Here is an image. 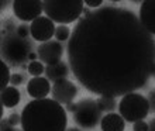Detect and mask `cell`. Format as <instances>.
Listing matches in <instances>:
<instances>
[{
	"mask_svg": "<svg viewBox=\"0 0 155 131\" xmlns=\"http://www.w3.org/2000/svg\"><path fill=\"white\" fill-rule=\"evenodd\" d=\"M66 131H81V130L76 127H69V128H66Z\"/></svg>",
	"mask_w": 155,
	"mask_h": 131,
	"instance_id": "33",
	"label": "cell"
},
{
	"mask_svg": "<svg viewBox=\"0 0 155 131\" xmlns=\"http://www.w3.org/2000/svg\"><path fill=\"white\" fill-rule=\"evenodd\" d=\"M66 54L76 80L99 96L117 97L143 89L155 66L154 37L135 13L114 4L78 21Z\"/></svg>",
	"mask_w": 155,
	"mask_h": 131,
	"instance_id": "1",
	"label": "cell"
},
{
	"mask_svg": "<svg viewBox=\"0 0 155 131\" xmlns=\"http://www.w3.org/2000/svg\"><path fill=\"white\" fill-rule=\"evenodd\" d=\"M51 83L47 78H42V76H38V78H33L30 79L28 83H27V93L31 96V97L37 99H45L51 92Z\"/></svg>",
	"mask_w": 155,
	"mask_h": 131,
	"instance_id": "12",
	"label": "cell"
},
{
	"mask_svg": "<svg viewBox=\"0 0 155 131\" xmlns=\"http://www.w3.org/2000/svg\"><path fill=\"white\" fill-rule=\"evenodd\" d=\"M7 121L10 126L17 127L18 124H21V114H18V113H12V114L7 117Z\"/></svg>",
	"mask_w": 155,
	"mask_h": 131,
	"instance_id": "23",
	"label": "cell"
},
{
	"mask_svg": "<svg viewBox=\"0 0 155 131\" xmlns=\"http://www.w3.org/2000/svg\"><path fill=\"white\" fill-rule=\"evenodd\" d=\"M0 131H23V130H18V128L10 126L7 119H2V128H0Z\"/></svg>",
	"mask_w": 155,
	"mask_h": 131,
	"instance_id": "25",
	"label": "cell"
},
{
	"mask_svg": "<svg viewBox=\"0 0 155 131\" xmlns=\"http://www.w3.org/2000/svg\"><path fill=\"white\" fill-rule=\"evenodd\" d=\"M152 76L155 78V66H154V69H152Z\"/></svg>",
	"mask_w": 155,
	"mask_h": 131,
	"instance_id": "34",
	"label": "cell"
},
{
	"mask_svg": "<svg viewBox=\"0 0 155 131\" xmlns=\"http://www.w3.org/2000/svg\"><path fill=\"white\" fill-rule=\"evenodd\" d=\"M85 4L87 6V7H96V8H99V7H102V6H103V0H86Z\"/></svg>",
	"mask_w": 155,
	"mask_h": 131,
	"instance_id": "26",
	"label": "cell"
},
{
	"mask_svg": "<svg viewBox=\"0 0 155 131\" xmlns=\"http://www.w3.org/2000/svg\"><path fill=\"white\" fill-rule=\"evenodd\" d=\"M96 102H97L99 109L102 111H107V113H113L118 107L117 102L113 96H100Z\"/></svg>",
	"mask_w": 155,
	"mask_h": 131,
	"instance_id": "16",
	"label": "cell"
},
{
	"mask_svg": "<svg viewBox=\"0 0 155 131\" xmlns=\"http://www.w3.org/2000/svg\"><path fill=\"white\" fill-rule=\"evenodd\" d=\"M33 44L25 38L17 35V33H10L2 37V58L14 66H23L30 54Z\"/></svg>",
	"mask_w": 155,
	"mask_h": 131,
	"instance_id": "4",
	"label": "cell"
},
{
	"mask_svg": "<svg viewBox=\"0 0 155 131\" xmlns=\"http://www.w3.org/2000/svg\"><path fill=\"white\" fill-rule=\"evenodd\" d=\"M69 65L66 62L61 61L58 64H54V65H47L45 68V75H47V79L49 82H57L59 79H68V75H69Z\"/></svg>",
	"mask_w": 155,
	"mask_h": 131,
	"instance_id": "14",
	"label": "cell"
},
{
	"mask_svg": "<svg viewBox=\"0 0 155 131\" xmlns=\"http://www.w3.org/2000/svg\"><path fill=\"white\" fill-rule=\"evenodd\" d=\"M30 28H31V37L42 44V42L51 41V38L55 37L57 27L51 18H48L47 16H41L31 23Z\"/></svg>",
	"mask_w": 155,
	"mask_h": 131,
	"instance_id": "8",
	"label": "cell"
},
{
	"mask_svg": "<svg viewBox=\"0 0 155 131\" xmlns=\"http://www.w3.org/2000/svg\"><path fill=\"white\" fill-rule=\"evenodd\" d=\"M85 2L82 0H44V13L54 23L66 25L81 20Z\"/></svg>",
	"mask_w": 155,
	"mask_h": 131,
	"instance_id": "3",
	"label": "cell"
},
{
	"mask_svg": "<svg viewBox=\"0 0 155 131\" xmlns=\"http://www.w3.org/2000/svg\"><path fill=\"white\" fill-rule=\"evenodd\" d=\"M16 30H17V27L14 25V23L7 20L3 23V31H2V34L6 35V34H10V33H16Z\"/></svg>",
	"mask_w": 155,
	"mask_h": 131,
	"instance_id": "22",
	"label": "cell"
},
{
	"mask_svg": "<svg viewBox=\"0 0 155 131\" xmlns=\"http://www.w3.org/2000/svg\"><path fill=\"white\" fill-rule=\"evenodd\" d=\"M141 24L144 28L151 34L155 35V0H145L141 3L140 7V16H138Z\"/></svg>",
	"mask_w": 155,
	"mask_h": 131,
	"instance_id": "11",
	"label": "cell"
},
{
	"mask_svg": "<svg viewBox=\"0 0 155 131\" xmlns=\"http://www.w3.org/2000/svg\"><path fill=\"white\" fill-rule=\"evenodd\" d=\"M100 128L102 131H124L126 120L117 113H107L100 121Z\"/></svg>",
	"mask_w": 155,
	"mask_h": 131,
	"instance_id": "13",
	"label": "cell"
},
{
	"mask_svg": "<svg viewBox=\"0 0 155 131\" xmlns=\"http://www.w3.org/2000/svg\"><path fill=\"white\" fill-rule=\"evenodd\" d=\"M37 58H38V55L35 52H31L30 54V57H28V59H31V61H37Z\"/></svg>",
	"mask_w": 155,
	"mask_h": 131,
	"instance_id": "30",
	"label": "cell"
},
{
	"mask_svg": "<svg viewBox=\"0 0 155 131\" xmlns=\"http://www.w3.org/2000/svg\"><path fill=\"white\" fill-rule=\"evenodd\" d=\"M21 100V93L20 90L14 86H7L2 89V94H0V102L4 104V107L12 109L16 107Z\"/></svg>",
	"mask_w": 155,
	"mask_h": 131,
	"instance_id": "15",
	"label": "cell"
},
{
	"mask_svg": "<svg viewBox=\"0 0 155 131\" xmlns=\"http://www.w3.org/2000/svg\"><path fill=\"white\" fill-rule=\"evenodd\" d=\"M52 99L61 104H68L74 102L78 94V87L69 79H59L52 85Z\"/></svg>",
	"mask_w": 155,
	"mask_h": 131,
	"instance_id": "10",
	"label": "cell"
},
{
	"mask_svg": "<svg viewBox=\"0 0 155 131\" xmlns=\"http://www.w3.org/2000/svg\"><path fill=\"white\" fill-rule=\"evenodd\" d=\"M151 110L148 97L143 94L133 92L126 96H123L118 103V114L128 123L134 124L135 121L144 120Z\"/></svg>",
	"mask_w": 155,
	"mask_h": 131,
	"instance_id": "5",
	"label": "cell"
},
{
	"mask_svg": "<svg viewBox=\"0 0 155 131\" xmlns=\"http://www.w3.org/2000/svg\"><path fill=\"white\" fill-rule=\"evenodd\" d=\"M148 102H150V107H151V110L155 113V89L150 92L148 94Z\"/></svg>",
	"mask_w": 155,
	"mask_h": 131,
	"instance_id": "27",
	"label": "cell"
},
{
	"mask_svg": "<svg viewBox=\"0 0 155 131\" xmlns=\"http://www.w3.org/2000/svg\"><path fill=\"white\" fill-rule=\"evenodd\" d=\"M90 13H92V10H90L89 7H85V8H83V17H87Z\"/></svg>",
	"mask_w": 155,
	"mask_h": 131,
	"instance_id": "29",
	"label": "cell"
},
{
	"mask_svg": "<svg viewBox=\"0 0 155 131\" xmlns=\"http://www.w3.org/2000/svg\"><path fill=\"white\" fill-rule=\"evenodd\" d=\"M0 68H2V89L7 87V85L10 83V79H12V74H10V69H8L7 64L4 61H0Z\"/></svg>",
	"mask_w": 155,
	"mask_h": 131,
	"instance_id": "19",
	"label": "cell"
},
{
	"mask_svg": "<svg viewBox=\"0 0 155 131\" xmlns=\"http://www.w3.org/2000/svg\"><path fill=\"white\" fill-rule=\"evenodd\" d=\"M66 109L54 99H34L21 111L23 131H66Z\"/></svg>",
	"mask_w": 155,
	"mask_h": 131,
	"instance_id": "2",
	"label": "cell"
},
{
	"mask_svg": "<svg viewBox=\"0 0 155 131\" xmlns=\"http://www.w3.org/2000/svg\"><path fill=\"white\" fill-rule=\"evenodd\" d=\"M37 55L42 64L54 65L61 62L64 55V47L59 41H47L37 47Z\"/></svg>",
	"mask_w": 155,
	"mask_h": 131,
	"instance_id": "9",
	"label": "cell"
},
{
	"mask_svg": "<svg viewBox=\"0 0 155 131\" xmlns=\"http://www.w3.org/2000/svg\"><path fill=\"white\" fill-rule=\"evenodd\" d=\"M23 82H24V75L23 74H18V72L12 74V79H10V85L12 86L17 87V86H20Z\"/></svg>",
	"mask_w": 155,
	"mask_h": 131,
	"instance_id": "21",
	"label": "cell"
},
{
	"mask_svg": "<svg viewBox=\"0 0 155 131\" xmlns=\"http://www.w3.org/2000/svg\"><path fill=\"white\" fill-rule=\"evenodd\" d=\"M150 130V124L145 123L144 120H140V121H135L133 124V131H148Z\"/></svg>",
	"mask_w": 155,
	"mask_h": 131,
	"instance_id": "24",
	"label": "cell"
},
{
	"mask_svg": "<svg viewBox=\"0 0 155 131\" xmlns=\"http://www.w3.org/2000/svg\"><path fill=\"white\" fill-rule=\"evenodd\" d=\"M71 35H72V31L68 25H58L57 30H55V38L57 41H69Z\"/></svg>",
	"mask_w": 155,
	"mask_h": 131,
	"instance_id": "18",
	"label": "cell"
},
{
	"mask_svg": "<svg viewBox=\"0 0 155 131\" xmlns=\"http://www.w3.org/2000/svg\"><path fill=\"white\" fill-rule=\"evenodd\" d=\"M27 70L28 74L33 76V78H38L41 76L42 74H45V68H44V64L41 61H31L27 66Z\"/></svg>",
	"mask_w": 155,
	"mask_h": 131,
	"instance_id": "17",
	"label": "cell"
},
{
	"mask_svg": "<svg viewBox=\"0 0 155 131\" xmlns=\"http://www.w3.org/2000/svg\"><path fill=\"white\" fill-rule=\"evenodd\" d=\"M76 103H74V102H71V103H68V104H65V109H66V111H72V113H75V110H76Z\"/></svg>",
	"mask_w": 155,
	"mask_h": 131,
	"instance_id": "28",
	"label": "cell"
},
{
	"mask_svg": "<svg viewBox=\"0 0 155 131\" xmlns=\"http://www.w3.org/2000/svg\"><path fill=\"white\" fill-rule=\"evenodd\" d=\"M148 131H155V119L151 120V123H150V130Z\"/></svg>",
	"mask_w": 155,
	"mask_h": 131,
	"instance_id": "31",
	"label": "cell"
},
{
	"mask_svg": "<svg viewBox=\"0 0 155 131\" xmlns=\"http://www.w3.org/2000/svg\"><path fill=\"white\" fill-rule=\"evenodd\" d=\"M44 11V2L40 0H14L13 2V13L18 20L31 21L41 17V13Z\"/></svg>",
	"mask_w": 155,
	"mask_h": 131,
	"instance_id": "7",
	"label": "cell"
},
{
	"mask_svg": "<svg viewBox=\"0 0 155 131\" xmlns=\"http://www.w3.org/2000/svg\"><path fill=\"white\" fill-rule=\"evenodd\" d=\"M0 6H2V10H4V8H6V6H8V2H2V3H0Z\"/></svg>",
	"mask_w": 155,
	"mask_h": 131,
	"instance_id": "32",
	"label": "cell"
},
{
	"mask_svg": "<svg viewBox=\"0 0 155 131\" xmlns=\"http://www.w3.org/2000/svg\"><path fill=\"white\" fill-rule=\"evenodd\" d=\"M16 33H17L18 37L25 38V40H27V37L31 34V28H30V25H27V24H20L18 27H17Z\"/></svg>",
	"mask_w": 155,
	"mask_h": 131,
	"instance_id": "20",
	"label": "cell"
},
{
	"mask_svg": "<svg viewBox=\"0 0 155 131\" xmlns=\"http://www.w3.org/2000/svg\"><path fill=\"white\" fill-rule=\"evenodd\" d=\"M76 104V110L74 113L75 123L79 127L86 128V130H92V128L97 127V124H100L103 119V111L99 109L97 102L92 100V99H82Z\"/></svg>",
	"mask_w": 155,
	"mask_h": 131,
	"instance_id": "6",
	"label": "cell"
}]
</instances>
